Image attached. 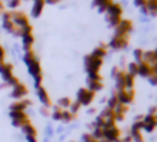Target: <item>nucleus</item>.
Wrapping results in <instances>:
<instances>
[{"label": "nucleus", "mask_w": 157, "mask_h": 142, "mask_svg": "<svg viewBox=\"0 0 157 142\" xmlns=\"http://www.w3.org/2000/svg\"><path fill=\"white\" fill-rule=\"evenodd\" d=\"M106 20H108V23H109V26H113V28H116L119 23H120V20H122V17H117V16H106Z\"/></svg>", "instance_id": "obj_29"}, {"label": "nucleus", "mask_w": 157, "mask_h": 142, "mask_svg": "<svg viewBox=\"0 0 157 142\" xmlns=\"http://www.w3.org/2000/svg\"><path fill=\"white\" fill-rule=\"evenodd\" d=\"M34 2H36V0H34Z\"/></svg>", "instance_id": "obj_58"}, {"label": "nucleus", "mask_w": 157, "mask_h": 142, "mask_svg": "<svg viewBox=\"0 0 157 142\" xmlns=\"http://www.w3.org/2000/svg\"><path fill=\"white\" fill-rule=\"evenodd\" d=\"M122 13H123V10H122V6L119 5V3H111L109 6H108V10H106V16H117V17H122Z\"/></svg>", "instance_id": "obj_18"}, {"label": "nucleus", "mask_w": 157, "mask_h": 142, "mask_svg": "<svg viewBox=\"0 0 157 142\" xmlns=\"http://www.w3.org/2000/svg\"><path fill=\"white\" fill-rule=\"evenodd\" d=\"M26 94H28V88H26L25 84H17V85L11 90V97H14V99H17V101L23 99Z\"/></svg>", "instance_id": "obj_9"}, {"label": "nucleus", "mask_w": 157, "mask_h": 142, "mask_svg": "<svg viewBox=\"0 0 157 142\" xmlns=\"http://www.w3.org/2000/svg\"><path fill=\"white\" fill-rule=\"evenodd\" d=\"M99 116H100V117H103L105 120H114V110H111V108H108V107H106V108L99 114ZM114 122H116V120H114Z\"/></svg>", "instance_id": "obj_26"}, {"label": "nucleus", "mask_w": 157, "mask_h": 142, "mask_svg": "<svg viewBox=\"0 0 157 142\" xmlns=\"http://www.w3.org/2000/svg\"><path fill=\"white\" fill-rule=\"evenodd\" d=\"M43 2H45V5H46V3H48V5H54V3L59 2V0H43Z\"/></svg>", "instance_id": "obj_51"}, {"label": "nucleus", "mask_w": 157, "mask_h": 142, "mask_svg": "<svg viewBox=\"0 0 157 142\" xmlns=\"http://www.w3.org/2000/svg\"><path fill=\"white\" fill-rule=\"evenodd\" d=\"M155 113H157V107H151V108H149V113H148V114H151V116H154Z\"/></svg>", "instance_id": "obj_50"}, {"label": "nucleus", "mask_w": 157, "mask_h": 142, "mask_svg": "<svg viewBox=\"0 0 157 142\" xmlns=\"http://www.w3.org/2000/svg\"><path fill=\"white\" fill-rule=\"evenodd\" d=\"M5 63V60H0V65H3Z\"/></svg>", "instance_id": "obj_54"}, {"label": "nucleus", "mask_w": 157, "mask_h": 142, "mask_svg": "<svg viewBox=\"0 0 157 142\" xmlns=\"http://www.w3.org/2000/svg\"><path fill=\"white\" fill-rule=\"evenodd\" d=\"M22 133L25 134V139L28 142H37V130L31 122H28L22 127Z\"/></svg>", "instance_id": "obj_7"}, {"label": "nucleus", "mask_w": 157, "mask_h": 142, "mask_svg": "<svg viewBox=\"0 0 157 142\" xmlns=\"http://www.w3.org/2000/svg\"><path fill=\"white\" fill-rule=\"evenodd\" d=\"M26 66H28V71H29V74H31L33 77L42 76V68H40V63H39V60H37V59H34V60L28 62V63H26Z\"/></svg>", "instance_id": "obj_12"}, {"label": "nucleus", "mask_w": 157, "mask_h": 142, "mask_svg": "<svg viewBox=\"0 0 157 142\" xmlns=\"http://www.w3.org/2000/svg\"><path fill=\"white\" fill-rule=\"evenodd\" d=\"M146 10L149 16H155L157 14V0H146Z\"/></svg>", "instance_id": "obj_23"}, {"label": "nucleus", "mask_w": 157, "mask_h": 142, "mask_svg": "<svg viewBox=\"0 0 157 142\" xmlns=\"http://www.w3.org/2000/svg\"><path fill=\"white\" fill-rule=\"evenodd\" d=\"M103 139L108 142H117L120 139V130L116 125L109 128H103Z\"/></svg>", "instance_id": "obj_8"}, {"label": "nucleus", "mask_w": 157, "mask_h": 142, "mask_svg": "<svg viewBox=\"0 0 157 142\" xmlns=\"http://www.w3.org/2000/svg\"><path fill=\"white\" fill-rule=\"evenodd\" d=\"M43 6H45L43 0H36L34 5H33V10H31V16L33 17H40V14L43 11Z\"/></svg>", "instance_id": "obj_20"}, {"label": "nucleus", "mask_w": 157, "mask_h": 142, "mask_svg": "<svg viewBox=\"0 0 157 142\" xmlns=\"http://www.w3.org/2000/svg\"><path fill=\"white\" fill-rule=\"evenodd\" d=\"M129 136H131V139H132L134 142H143V136H142L140 131H131Z\"/></svg>", "instance_id": "obj_37"}, {"label": "nucleus", "mask_w": 157, "mask_h": 142, "mask_svg": "<svg viewBox=\"0 0 157 142\" xmlns=\"http://www.w3.org/2000/svg\"><path fill=\"white\" fill-rule=\"evenodd\" d=\"M8 6H10V10H19V6H20V0H10Z\"/></svg>", "instance_id": "obj_43"}, {"label": "nucleus", "mask_w": 157, "mask_h": 142, "mask_svg": "<svg viewBox=\"0 0 157 142\" xmlns=\"http://www.w3.org/2000/svg\"><path fill=\"white\" fill-rule=\"evenodd\" d=\"M40 113H42L43 116H49V110H48V107H43V108L40 110Z\"/></svg>", "instance_id": "obj_48"}, {"label": "nucleus", "mask_w": 157, "mask_h": 142, "mask_svg": "<svg viewBox=\"0 0 157 142\" xmlns=\"http://www.w3.org/2000/svg\"><path fill=\"white\" fill-rule=\"evenodd\" d=\"M109 46L113 49H123L128 46V37H113L109 40Z\"/></svg>", "instance_id": "obj_11"}, {"label": "nucleus", "mask_w": 157, "mask_h": 142, "mask_svg": "<svg viewBox=\"0 0 157 142\" xmlns=\"http://www.w3.org/2000/svg\"><path fill=\"white\" fill-rule=\"evenodd\" d=\"M83 62H85V69H86L88 74L99 73V69H100V66H102V63H103L102 59H96V57H93L91 54L85 56V57H83Z\"/></svg>", "instance_id": "obj_2"}, {"label": "nucleus", "mask_w": 157, "mask_h": 142, "mask_svg": "<svg viewBox=\"0 0 157 142\" xmlns=\"http://www.w3.org/2000/svg\"><path fill=\"white\" fill-rule=\"evenodd\" d=\"M88 79L90 81H102V76H100V73H93V74H88Z\"/></svg>", "instance_id": "obj_44"}, {"label": "nucleus", "mask_w": 157, "mask_h": 142, "mask_svg": "<svg viewBox=\"0 0 157 142\" xmlns=\"http://www.w3.org/2000/svg\"><path fill=\"white\" fill-rule=\"evenodd\" d=\"M94 97H96V93L90 91L86 87L78 88V90H77V94H75V101L80 104L82 107H88V105H91V102L94 101Z\"/></svg>", "instance_id": "obj_1"}, {"label": "nucleus", "mask_w": 157, "mask_h": 142, "mask_svg": "<svg viewBox=\"0 0 157 142\" xmlns=\"http://www.w3.org/2000/svg\"><path fill=\"white\" fill-rule=\"evenodd\" d=\"M137 74L142 76V77H149L152 74V71H151V65L145 63V62H140L137 63Z\"/></svg>", "instance_id": "obj_15"}, {"label": "nucleus", "mask_w": 157, "mask_h": 142, "mask_svg": "<svg viewBox=\"0 0 157 142\" xmlns=\"http://www.w3.org/2000/svg\"><path fill=\"white\" fill-rule=\"evenodd\" d=\"M11 22L14 23L16 28H23V26L29 25L26 14L22 11H11Z\"/></svg>", "instance_id": "obj_4"}, {"label": "nucleus", "mask_w": 157, "mask_h": 142, "mask_svg": "<svg viewBox=\"0 0 157 142\" xmlns=\"http://www.w3.org/2000/svg\"><path fill=\"white\" fill-rule=\"evenodd\" d=\"M91 56L96 57V59H102V60H103V57L106 56V48H105V45H100V46L94 48L93 53H91Z\"/></svg>", "instance_id": "obj_22"}, {"label": "nucleus", "mask_w": 157, "mask_h": 142, "mask_svg": "<svg viewBox=\"0 0 157 142\" xmlns=\"http://www.w3.org/2000/svg\"><path fill=\"white\" fill-rule=\"evenodd\" d=\"M80 108H82V105H80V104H78L77 101H74V102H71V105H69V108H68V111L77 116V113H78V110H80Z\"/></svg>", "instance_id": "obj_32"}, {"label": "nucleus", "mask_w": 157, "mask_h": 142, "mask_svg": "<svg viewBox=\"0 0 157 142\" xmlns=\"http://www.w3.org/2000/svg\"><path fill=\"white\" fill-rule=\"evenodd\" d=\"M71 102H72V99H71V97H62V99H59L57 107H59L60 110H68V108H69V105H71Z\"/></svg>", "instance_id": "obj_25"}, {"label": "nucleus", "mask_w": 157, "mask_h": 142, "mask_svg": "<svg viewBox=\"0 0 157 142\" xmlns=\"http://www.w3.org/2000/svg\"><path fill=\"white\" fill-rule=\"evenodd\" d=\"M154 117H155V120H157V113H155V114H154Z\"/></svg>", "instance_id": "obj_55"}, {"label": "nucleus", "mask_w": 157, "mask_h": 142, "mask_svg": "<svg viewBox=\"0 0 157 142\" xmlns=\"http://www.w3.org/2000/svg\"><path fill=\"white\" fill-rule=\"evenodd\" d=\"M143 130V122L142 120H136L131 127V131H142Z\"/></svg>", "instance_id": "obj_41"}, {"label": "nucleus", "mask_w": 157, "mask_h": 142, "mask_svg": "<svg viewBox=\"0 0 157 142\" xmlns=\"http://www.w3.org/2000/svg\"><path fill=\"white\" fill-rule=\"evenodd\" d=\"M0 6H3V5H2V2H0Z\"/></svg>", "instance_id": "obj_56"}, {"label": "nucleus", "mask_w": 157, "mask_h": 142, "mask_svg": "<svg viewBox=\"0 0 157 142\" xmlns=\"http://www.w3.org/2000/svg\"><path fill=\"white\" fill-rule=\"evenodd\" d=\"M125 90H134V76L125 73Z\"/></svg>", "instance_id": "obj_27"}, {"label": "nucleus", "mask_w": 157, "mask_h": 142, "mask_svg": "<svg viewBox=\"0 0 157 142\" xmlns=\"http://www.w3.org/2000/svg\"><path fill=\"white\" fill-rule=\"evenodd\" d=\"M140 11H142V14H148V10H146V6L140 8Z\"/></svg>", "instance_id": "obj_52"}, {"label": "nucleus", "mask_w": 157, "mask_h": 142, "mask_svg": "<svg viewBox=\"0 0 157 142\" xmlns=\"http://www.w3.org/2000/svg\"><path fill=\"white\" fill-rule=\"evenodd\" d=\"M86 88L90 91H93V93H97V91H100L103 88V84H102V81H90V79H86Z\"/></svg>", "instance_id": "obj_21"}, {"label": "nucleus", "mask_w": 157, "mask_h": 142, "mask_svg": "<svg viewBox=\"0 0 157 142\" xmlns=\"http://www.w3.org/2000/svg\"><path fill=\"white\" fill-rule=\"evenodd\" d=\"M17 84H20V81H19V79H17L16 76H13L11 79H8V81L5 82V85H8V87H11V88H14V87H16Z\"/></svg>", "instance_id": "obj_40"}, {"label": "nucleus", "mask_w": 157, "mask_h": 142, "mask_svg": "<svg viewBox=\"0 0 157 142\" xmlns=\"http://www.w3.org/2000/svg\"><path fill=\"white\" fill-rule=\"evenodd\" d=\"M142 62L148 63V65H154L155 63V57H154V53L152 51H143V59Z\"/></svg>", "instance_id": "obj_24"}, {"label": "nucleus", "mask_w": 157, "mask_h": 142, "mask_svg": "<svg viewBox=\"0 0 157 142\" xmlns=\"http://www.w3.org/2000/svg\"><path fill=\"white\" fill-rule=\"evenodd\" d=\"M28 107H31V101L29 99H20V101L11 104L10 111H25Z\"/></svg>", "instance_id": "obj_13"}, {"label": "nucleus", "mask_w": 157, "mask_h": 142, "mask_svg": "<svg viewBox=\"0 0 157 142\" xmlns=\"http://www.w3.org/2000/svg\"><path fill=\"white\" fill-rule=\"evenodd\" d=\"M134 5H136L137 8H143V6L146 5V0H134Z\"/></svg>", "instance_id": "obj_45"}, {"label": "nucleus", "mask_w": 157, "mask_h": 142, "mask_svg": "<svg viewBox=\"0 0 157 142\" xmlns=\"http://www.w3.org/2000/svg\"><path fill=\"white\" fill-rule=\"evenodd\" d=\"M91 136H93L96 140H102V139H103V128H93Z\"/></svg>", "instance_id": "obj_31"}, {"label": "nucleus", "mask_w": 157, "mask_h": 142, "mask_svg": "<svg viewBox=\"0 0 157 142\" xmlns=\"http://www.w3.org/2000/svg\"><path fill=\"white\" fill-rule=\"evenodd\" d=\"M36 39H34V34H26L22 37V46L25 51H31L33 49V45H34Z\"/></svg>", "instance_id": "obj_17"}, {"label": "nucleus", "mask_w": 157, "mask_h": 142, "mask_svg": "<svg viewBox=\"0 0 157 142\" xmlns=\"http://www.w3.org/2000/svg\"><path fill=\"white\" fill-rule=\"evenodd\" d=\"M132 56H134V62H136V63H140L142 59H143V51H142L140 48H137V49H134Z\"/></svg>", "instance_id": "obj_35"}, {"label": "nucleus", "mask_w": 157, "mask_h": 142, "mask_svg": "<svg viewBox=\"0 0 157 142\" xmlns=\"http://www.w3.org/2000/svg\"><path fill=\"white\" fill-rule=\"evenodd\" d=\"M72 119H75V114L69 113L68 110H62V122L68 124V122H71Z\"/></svg>", "instance_id": "obj_28"}, {"label": "nucleus", "mask_w": 157, "mask_h": 142, "mask_svg": "<svg viewBox=\"0 0 157 142\" xmlns=\"http://www.w3.org/2000/svg\"><path fill=\"white\" fill-rule=\"evenodd\" d=\"M20 2H22V0H20Z\"/></svg>", "instance_id": "obj_57"}, {"label": "nucleus", "mask_w": 157, "mask_h": 142, "mask_svg": "<svg viewBox=\"0 0 157 142\" xmlns=\"http://www.w3.org/2000/svg\"><path fill=\"white\" fill-rule=\"evenodd\" d=\"M128 74L129 76H137V63L136 62H131L128 65Z\"/></svg>", "instance_id": "obj_38"}, {"label": "nucleus", "mask_w": 157, "mask_h": 142, "mask_svg": "<svg viewBox=\"0 0 157 142\" xmlns=\"http://www.w3.org/2000/svg\"><path fill=\"white\" fill-rule=\"evenodd\" d=\"M114 81H116V90L117 91H122L125 90V73L123 71H117V73L114 74Z\"/></svg>", "instance_id": "obj_16"}, {"label": "nucleus", "mask_w": 157, "mask_h": 142, "mask_svg": "<svg viewBox=\"0 0 157 142\" xmlns=\"http://www.w3.org/2000/svg\"><path fill=\"white\" fill-rule=\"evenodd\" d=\"M116 96H117L119 104L128 107V105L134 101V90H122V91H117Z\"/></svg>", "instance_id": "obj_6"}, {"label": "nucleus", "mask_w": 157, "mask_h": 142, "mask_svg": "<svg viewBox=\"0 0 157 142\" xmlns=\"http://www.w3.org/2000/svg\"><path fill=\"white\" fill-rule=\"evenodd\" d=\"M117 142H132V139H131V136L128 134V136H123V137H120Z\"/></svg>", "instance_id": "obj_47"}, {"label": "nucleus", "mask_w": 157, "mask_h": 142, "mask_svg": "<svg viewBox=\"0 0 157 142\" xmlns=\"http://www.w3.org/2000/svg\"><path fill=\"white\" fill-rule=\"evenodd\" d=\"M0 60H5V49H3V46H0Z\"/></svg>", "instance_id": "obj_49"}, {"label": "nucleus", "mask_w": 157, "mask_h": 142, "mask_svg": "<svg viewBox=\"0 0 157 142\" xmlns=\"http://www.w3.org/2000/svg\"><path fill=\"white\" fill-rule=\"evenodd\" d=\"M51 117H52V120H62V110L59 108V107H54L52 108V113H51Z\"/></svg>", "instance_id": "obj_33"}, {"label": "nucleus", "mask_w": 157, "mask_h": 142, "mask_svg": "<svg viewBox=\"0 0 157 142\" xmlns=\"http://www.w3.org/2000/svg\"><path fill=\"white\" fill-rule=\"evenodd\" d=\"M34 59H37L36 57V53L31 49V51H25V54H23V62L25 63H28V62H31V60H34Z\"/></svg>", "instance_id": "obj_34"}, {"label": "nucleus", "mask_w": 157, "mask_h": 142, "mask_svg": "<svg viewBox=\"0 0 157 142\" xmlns=\"http://www.w3.org/2000/svg\"><path fill=\"white\" fill-rule=\"evenodd\" d=\"M37 97H39V101L42 102V105L43 107H51L52 105V102H51V97H49V94H48V91L43 88V87H39L37 88Z\"/></svg>", "instance_id": "obj_10"}, {"label": "nucleus", "mask_w": 157, "mask_h": 142, "mask_svg": "<svg viewBox=\"0 0 157 142\" xmlns=\"http://www.w3.org/2000/svg\"><path fill=\"white\" fill-rule=\"evenodd\" d=\"M126 111H128V107H126V105H122V104H119V105L114 108V114H122V116H125Z\"/></svg>", "instance_id": "obj_36"}, {"label": "nucleus", "mask_w": 157, "mask_h": 142, "mask_svg": "<svg viewBox=\"0 0 157 142\" xmlns=\"http://www.w3.org/2000/svg\"><path fill=\"white\" fill-rule=\"evenodd\" d=\"M82 142H99V140H96L91 136V133H85V134H82Z\"/></svg>", "instance_id": "obj_42"}, {"label": "nucleus", "mask_w": 157, "mask_h": 142, "mask_svg": "<svg viewBox=\"0 0 157 142\" xmlns=\"http://www.w3.org/2000/svg\"><path fill=\"white\" fill-rule=\"evenodd\" d=\"M2 25H3V30H5L6 33H10V34H14V33H16V26H14V23H13L11 20L3 22Z\"/></svg>", "instance_id": "obj_30"}, {"label": "nucleus", "mask_w": 157, "mask_h": 142, "mask_svg": "<svg viewBox=\"0 0 157 142\" xmlns=\"http://www.w3.org/2000/svg\"><path fill=\"white\" fill-rule=\"evenodd\" d=\"M0 76H2V79L6 82L8 79H11L14 74H13V65L11 63H3V65H0Z\"/></svg>", "instance_id": "obj_14"}, {"label": "nucleus", "mask_w": 157, "mask_h": 142, "mask_svg": "<svg viewBox=\"0 0 157 142\" xmlns=\"http://www.w3.org/2000/svg\"><path fill=\"white\" fill-rule=\"evenodd\" d=\"M10 117L13 120V125L14 127H20V128L25 124L29 122V119H28V116H26L25 111H10Z\"/></svg>", "instance_id": "obj_5"}, {"label": "nucleus", "mask_w": 157, "mask_h": 142, "mask_svg": "<svg viewBox=\"0 0 157 142\" xmlns=\"http://www.w3.org/2000/svg\"><path fill=\"white\" fill-rule=\"evenodd\" d=\"M3 13V6H0V14H2Z\"/></svg>", "instance_id": "obj_53"}, {"label": "nucleus", "mask_w": 157, "mask_h": 142, "mask_svg": "<svg viewBox=\"0 0 157 142\" xmlns=\"http://www.w3.org/2000/svg\"><path fill=\"white\" fill-rule=\"evenodd\" d=\"M132 31V23L131 20H120V23L114 28V37H128L129 33Z\"/></svg>", "instance_id": "obj_3"}, {"label": "nucleus", "mask_w": 157, "mask_h": 142, "mask_svg": "<svg viewBox=\"0 0 157 142\" xmlns=\"http://www.w3.org/2000/svg\"><path fill=\"white\" fill-rule=\"evenodd\" d=\"M111 3H113V0H93V5L97 6L99 13H106V10Z\"/></svg>", "instance_id": "obj_19"}, {"label": "nucleus", "mask_w": 157, "mask_h": 142, "mask_svg": "<svg viewBox=\"0 0 157 142\" xmlns=\"http://www.w3.org/2000/svg\"><path fill=\"white\" fill-rule=\"evenodd\" d=\"M117 105H119V101H117V96L114 94V96H111V97L108 99V108L114 110V108H116Z\"/></svg>", "instance_id": "obj_39"}, {"label": "nucleus", "mask_w": 157, "mask_h": 142, "mask_svg": "<svg viewBox=\"0 0 157 142\" xmlns=\"http://www.w3.org/2000/svg\"><path fill=\"white\" fill-rule=\"evenodd\" d=\"M148 79H149V84H151V85H157V76H155V74H151Z\"/></svg>", "instance_id": "obj_46"}]
</instances>
